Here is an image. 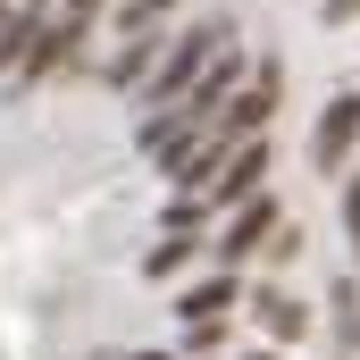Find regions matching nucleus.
<instances>
[{
    "label": "nucleus",
    "mask_w": 360,
    "mask_h": 360,
    "mask_svg": "<svg viewBox=\"0 0 360 360\" xmlns=\"http://www.w3.org/2000/svg\"><path fill=\"white\" fill-rule=\"evenodd\" d=\"M226 51H235L226 17H210V25H184V34H168V59H160V76L143 84V101H151V109H176V101L201 84V76H210V68H218Z\"/></svg>",
    "instance_id": "nucleus-1"
},
{
    "label": "nucleus",
    "mask_w": 360,
    "mask_h": 360,
    "mask_svg": "<svg viewBox=\"0 0 360 360\" xmlns=\"http://www.w3.org/2000/svg\"><path fill=\"white\" fill-rule=\"evenodd\" d=\"M276 92H285V68H276V59H260V68H252V84H243L235 101H226V117H218V126H226L235 143L269 134V117H276Z\"/></svg>",
    "instance_id": "nucleus-2"
},
{
    "label": "nucleus",
    "mask_w": 360,
    "mask_h": 360,
    "mask_svg": "<svg viewBox=\"0 0 360 360\" xmlns=\"http://www.w3.org/2000/svg\"><path fill=\"white\" fill-rule=\"evenodd\" d=\"M352 143H360V92H335L327 109H319V126H310V168H344L352 160Z\"/></svg>",
    "instance_id": "nucleus-3"
},
{
    "label": "nucleus",
    "mask_w": 360,
    "mask_h": 360,
    "mask_svg": "<svg viewBox=\"0 0 360 360\" xmlns=\"http://www.w3.org/2000/svg\"><path fill=\"white\" fill-rule=\"evenodd\" d=\"M269 235H276V201L260 193V201H243V210L226 218V235H218V260H226V269H243V260H252Z\"/></svg>",
    "instance_id": "nucleus-4"
},
{
    "label": "nucleus",
    "mask_w": 360,
    "mask_h": 360,
    "mask_svg": "<svg viewBox=\"0 0 360 360\" xmlns=\"http://www.w3.org/2000/svg\"><path fill=\"white\" fill-rule=\"evenodd\" d=\"M260 176H269V134H252L226 168H218V184H210V201H226V210H243V201H260Z\"/></svg>",
    "instance_id": "nucleus-5"
},
{
    "label": "nucleus",
    "mask_w": 360,
    "mask_h": 360,
    "mask_svg": "<svg viewBox=\"0 0 360 360\" xmlns=\"http://www.w3.org/2000/svg\"><path fill=\"white\" fill-rule=\"evenodd\" d=\"M160 59H168V34H134V42H117L109 84H117V92H143L151 76H160Z\"/></svg>",
    "instance_id": "nucleus-6"
},
{
    "label": "nucleus",
    "mask_w": 360,
    "mask_h": 360,
    "mask_svg": "<svg viewBox=\"0 0 360 360\" xmlns=\"http://www.w3.org/2000/svg\"><path fill=\"white\" fill-rule=\"evenodd\" d=\"M226 310H235V269H218V276H201V285L176 293V319H193V327H218Z\"/></svg>",
    "instance_id": "nucleus-7"
},
{
    "label": "nucleus",
    "mask_w": 360,
    "mask_h": 360,
    "mask_svg": "<svg viewBox=\"0 0 360 360\" xmlns=\"http://www.w3.org/2000/svg\"><path fill=\"white\" fill-rule=\"evenodd\" d=\"M34 34H42V17H25V8H8V17H0V68H8V76H25Z\"/></svg>",
    "instance_id": "nucleus-8"
},
{
    "label": "nucleus",
    "mask_w": 360,
    "mask_h": 360,
    "mask_svg": "<svg viewBox=\"0 0 360 360\" xmlns=\"http://www.w3.org/2000/svg\"><path fill=\"white\" fill-rule=\"evenodd\" d=\"M260 327H269L276 344H302V335H310V310H302L293 293H260Z\"/></svg>",
    "instance_id": "nucleus-9"
},
{
    "label": "nucleus",
    "mask_w": 360,
    "mask_h": 360,
    "mask_svg": "<svg viewBox=\"0 0 360 360\" xmlns=\"http://www.w3.org/2000/svg\"><path fill=\"white\" fill-rule=\"evenodd\" d=\"M176 0H117V42H134V34H160V17H168Z\"/></svg>",
    "instance_id": "nucleus-10"
},
{
    "label": "nucleus",
    "mask_w": 360,
    "mask_h": 360,
    "mask_svg": "<svg viewBox=\"0 0 360 360\" xmlns=\"http://www.w3.org/2000/svg\"><path fill=\"white\" fill-rule=\"evenodd\" d=\"M101 8H109V0H59V17H51V34H59V42H84Z\"/></svg>",
    "instance_id": "nucleus-11"
},
{
    "label": "nucleus",
    "mask_w": 360,
    "mask_h": 360,
    "mask_svg": "<svg viewBox=\"0 0 360 360\" xmlns=\"http://www.w3.org/2000/svg\"><path fill=\"white\" fill-rule=\"evenodd\" d=\"M193 235H168V243H151V260H143V276H176V269H193Z\"/></svg>",
    "instance_id": "nucleus-12"
},
{
    "label": "nucleus",
    "mask_w": 360,
    "mask_h": 360,
    "mask_svg": "<svg viewBox=\"0 0 360 360\" xmlns=\"http://www.w3.org/2000/svg\"><path fill=\"white\" fill-rule=\"evenodd\" d=\"M335 344H344V352H360V285H344V293H335Z\"/></svg>",
    "instance_id": "nucleus-13"
},
{
    "label": "nucleus",
    "mask_w": 360,
    "mask_h": 360,
    "mask_svg": "<svg viewBox=\"0 0 360 360\" xmlns=\"http://www.w3.org/2000/svg\"><path fill=\"white\" fill-rule=\"evenodd\" d=\"M319 17H327V25H352V17H360V0H319Z\"/></svg>",
    "instance_id": "nucleus-14"
},
{
    "label": "nucleus",
    "mask_w": 360,
    "mask_h": 360,
    "mask_svg": "<svg viewBox=\"0 0 360 360\" xmlns=\"http://www.w3.org/2000/svg\"><path fill=\"white\" fill-rule=\"evenodd\" d=\"M344 235H352V252H360V184L344 193Z\"/></svg>",
    "instance_id": "nucleus-15"
},
{
    "label": "nucleus",
    "mask_w": 360,
    "mask_h": 360,
    "mask_svg": "<svg viewBox=\"0 0 360 360\" xmlns=\"http://www.w3.org/2000/svg\"><path fill=\"white\" fill-rule=\"evenodd\" d=\"M134 360H160V352H134Z\"/></svg>",
    "instance_id": "nucleus-16"
},
{
    "label": "nucleus",
    "mask_w": 360,
    "mask_h": 360,
    "mask_svg": "<svg viewBox=\"0 0 360 360\" xmlns=\"http://www.w3.org/2000/svg\"><path fill=\"white\" fill-rule=\"evenodd\" d=\"M252 360H269V352H252Z\"/></svg>",
    "instance_id": "nucleus-17"
}]
</instances>
